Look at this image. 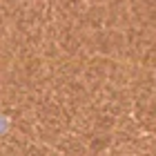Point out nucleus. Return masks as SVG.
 Instances as JSON below:
<instances>
[{"label":"nucleus","mask_w":156,"mask_h":156,"mask_svg":"<svg viewBox=\"0 0 156 156\" xmlns=\"http://www.w3.org/2000/svg\"><path fill=\"white\" fill-rule=\"evenodd\" d=\"M5 129H7V120H5L2 116H0V134H2Z\"/></svg>","instance_id":"obj_1"}]
</instances>
